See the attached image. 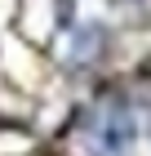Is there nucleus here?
<instances>
[{
	"mask_svg": "<svg viewBox=\"0 0 151 156\" xmlns=\"http://www.w3.org/2000/svg\"><path fill=\"white\" fill-rule=\"evenodd\" d=\"M102 27L98 23H84V27H76V36H71V49H67V62L71 67H89L98 54H102Z\"/></svg>",
	"mask_w": 151,
	"mask_h": 156,
	"instance_id": "f03ea898",
	"label": "nucleus"
},
{
	"mask_svg": "<svg viewBox=\"0 0 151 156\" xmlns=\"http://www.w3.org/2000/svg\"><path fill=\"white\" fill-rule=\"evenodd\" d=\"M133 134H138V120H133L129 103L116 98V94L102 98V103L89 112V120H84V143H89L98 156H120L129 143H133Z\"/></svg>",
	"mask_w": 151,
	"mask_h": 156,
	"instance_id": "f257e3e1",
	"label": "nucleus"
}]
</instances>
